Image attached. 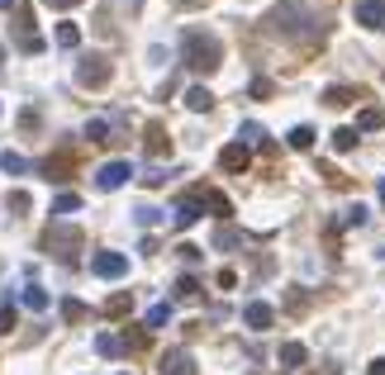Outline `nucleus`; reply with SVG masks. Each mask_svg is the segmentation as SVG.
Returning <instances> with one entry per match:
<instances>
[{
  "label": "nucleus",
  "instance_id": "obj_14",
  "mask_svg": "<svg viewBox=\"0 0 385 375\" xmlns=\"http://www.w3.org/2000/svg\"><path fill=\"white\" fill-rule=\"evenodd\" d=\"M186 109H195V114H210V109H214V95H210L205 86H191V90H186Z\"/></svg>",
  "mask_w": 385,
  "mask_h": 375
},
{
  "label": "nucleus",
  "instance_id": "obj_3",
  "mask_svg": "<svg viewBox=\"0 0 385 375\" xmlns=\"http://www.w3.org/2000/svg\"><path fill=\"white\" fill-rule=\"evenodd\" d=\"M81 228H72V223H57V228H48L43 233V247L53 252L57 262H77V252H81Z\"/></svg>",
  "mask_w": 385,
  "mask_h": 375
},
{
  "label": "nucleus",
  "instance_id": "obj_9",
  "mask_svg": "<svg viewBox=\"0 0 385 375\" xmlns=\"http://www.w3.org/2000/svg\"><path fill=\"white\" fill-rule=\"evenodd\" d=\"M272 319H276V309H272V304H262V299L243 304V323H248L252 333H267V328H272Z\"/></svg>",
  "mask_w": 385,
  "mask_h": 375
},
{
  "label": "nucleus",
  "instance_id": "obj_20",
  "mask_svg": "<svg viewBox=\"0 0 385 375\" xmlns=\"http://www.w3.org/2000/svg\"><path fill=\"white\" fill-rule=\"evenodd\" d=\"M77 209H81V195L77 190H62L53 200V214H77Z\"/></svg>",
  "mask_w": 385,
  "mask_h": 375
},
{
  "label": "nucleus",
  "instance_id": "obj_30",
  "mask_svg": "<svg viewBox=\"0 0 385 375\" xmlns=\"http://www.w3.org/2000/svg\"><path fill=\"white\" fill-rule=\"evenodd\" d=\"M176 299H200V285H195V276H181V280H176Z\"/></svg>",
  "mask_w": 385,
  "mask_h": 375
},
{
  "label": "nucleus",
  "instance_id": "obj_33",
  "mask_svg": "<svg viewBox=\"0 0 385 375\" xmlns=\"http://www.w3.org/2000/svg\"><path fill=\"white\" fill-rule=\"evenodd\" d=\"M214 242H219V247H238V233H233V228H219Z\"/></svg>",
  "mask_w": 385,
  "mask_h": 375
},
{
  "label": "nucleus",
  "instance_id": "obj_5",
  "mask_svg": "<svg viewBox=\"0 0 385 375\" xmlns=\"http://www.w3.org/2000/svg\"><path fill=\"white\" fill-rule=\"evenodd\" d=\"M91 271H95L100 280H119V276L129 271V257H124V252H95V257H91Z\"/></svg>",
  "mask_w": 385,
  "mask_h": 375
},
{
  "label": "nucleus",
  "instance_id": "obj_32",
  "mask_svg": "<svg viewBox=\"0 0 385 375\" xmlns=\"http://www.w3.org/2000/svg\"><path fill=\"white\" fill-rule=\"evenodd\" d=\"M243 143H262V147H267V134H262L257 124H243Z\"/></svg>",
  "mask_w": 385,
  "mask_h": 375
},
{
  "label": "nucleus",
  "instance_id": "obj_27",
  "mask_svg": "<svg viewBox=\"0 0 385 375\" xmlns=\"http://www.w3.org/2000/svg\"><path fill=\"white\" fill-rule=\"evenodd\" d=\"M333 147H338V152H352V147H357V129H338V134H333Z\"/></svg>",
  "mask_w": 385,
  "mask_h": 375
},
{
  "label": "nucleus",
  "instance_id": "obj_38",
  "mask_svg": "<svg viewBox=\"0 0 385 375\" xmlns=\"http://www.w3.org/2000/svg\"><path fill=\"white\" fill-rule=\"evenodd\" d=\"M176 5H186V10H195V5H205V0H176Z\"/></svg>",
  "mask_w": 385,
  "mask_h": 375
},
{
  "label": "nucleus",
  "instance_id": "obj_19",
  "mask_svg": "<svg viewBox=\"0 0 385 375\" xmlns=\"http://www.w3.org/2000/svg\"><path fill=\"white\" fill-rule=\"evenodd\" d=\"M19 299H24L33 314H43V309H48V290H43V285H24V295H19Z\"/></svg>",
  "mask_w": 385,
  "mask_h": 375
},
{
  "label": "nucleus",
  "instance_id": "obj_10",
  "mask_svg": "<svg viewBox=\"0 0 385 375\" xmlns=\"http://www.w3.org/2000/svg\"><path fill=\"white\" fill-rule=\"evenodd\" d=\"M219 161H223V171H248V143H228V147H223L219 152Z\"/></svg>",
  "mask_w": 385,
  "mask_h": 375
},
{
  "label": "nucleus",
  "instance_id": "obj_39",
  "mask_svg": "<svg viewBox=\"0 0 385 375\" xmlns=\"http://www.w3.org/2000/svg\"><path fill=\"white\" fill-rule=\"evenodd\" d=\"M376 195H381V200H385V181H381V186H376Z\"/></svg>",
  "mask_w": 385,
  "mask_h": 375
},
{
  "label": "nucleus",
  "instance_id": "obj_37",
  "mask_svg": "<svg viewBox=\"0 0 385 375\" xmlns=\"http://www.w3.org/2000/svg\"><path fill=\"white\" fill-rule=\"evenodd\" d=\"M0 10H19V0H0Z\"/></svg>",
  "mask_w": 385,
  "mask_h": 375
},
{
  "label": "nucleus",
  "instance_id": "obj_12",
  "mask_svg": "<svg viewBox=\"0 0 385 375\" xmlns=\"http://www.w3.org/2000/svg\"><path fill=\"white\" fill-rule=\"evenodd\" d=\"M200 214H205V205H200V200H195V195H186V200H181V205H176V228H191V223H200Z\"/></svg>",
  "mask_w": 385,
  "mask_h": 375
},
{
  "label": "nucleus",
  "instance_id": "obj_29",
  "mask_svg": "<svg viewBox=\"0 0 385 375\" xmlns=\"http://www.w3.org/2000/svg\"><path fill=\"white\" fill-rule=\"evenodd\" d=\"M166 319H171V304H152V309H148V333H152V328H162Z\"/></svg>",
  "mask_w": 385,
  "mask_h": 375
},
{
  "label": "nucleus",
  "instance_id": "obj_40",
  "mask_svg": "<svg viewBox=\"0 0 385 375\" xmlns=\"http://www.w3.org/2000/svg\"><path fill=\"white\" fill-rule=\"evenodd\" d=\"M0 62H5V48H0Z\"/></svg>",
  "mask_w": 385,
  "mask_h": 375
},
{
  "label": "nucleus",
  "instance_id": "obj_13",
  "mask_svg": "<svg viewBox=\"0 0 385 375\" xmlns=\"http://www.w3.org/2000/svg\"><path fill=\"white\" fill-rule=\"evenodd\" d=\"M43 176H48V181H67V176H72V152L48 157V161H43Z\"/></svg>",
  "mask_w": 385,
  "mask_h": 375
},
{
  "label": "nucleus",
  "instance_id": "obj_23",
  "mask_svg": "<svg viewBox=\"0 0 385 375\" xmlns=\"http://www.w3.org/2000/svg\"><path fill=\"white\" fill-rule=\"evenodd\" d=\"M77 43H81V29L72 24V19H67V24H57V48H77Z\"/></svg>",
  "mask_w": 385,
  "mask_h": 375
},
{
  "label": "nucleus",
  "instance_id": "obj_26",
  "mask_svg": "<svg viewBox=\"0 0 385 375\" xmlns=\"http://www.w3.org/2000/svg\"><path fill=\"white\" fill-rule=\"evenodd\" d=\"M0 171H10V176H24L29 161L19 157V152H0Z\"/></svg>",
  "mask_w": 385,
  "mask_h": 375
},
{
  "label": "nucleus",
  "instance_id": "obj_7",
  "mask_svg": "<svg viewBox=\"0 0 385 375\" xmlns=\"http://www.w3.org/2000/svg\"><path fill=\"white\" fill-rule=\"evenodd\" d=\"M129 176H134L129 161H105V166L95 171V186L100 190H119V186H129Z\"/></svg>",
  "mask_w": 385,
  "mask_h": 375
},
{
  "label": "nucleus",
  "instance_id": "obj_15",
  "mask_svg": "<svg viewBox=\"0 0 385 375\" xmlns=\"http://www.w3.org/2000/svg\"><path fill=\"white\" fill-rule=\"evenodd\" d=\"M304 361H309V351H304L300 342H285V347H281V366H285V371H300Z\"/></svg>",
  "mask_w": 385,
  "mask_h": 375
},
{
  "label": "nucleus",
  "instance_id": "obj_24",
  "mask_svg": "<svg viewBox=\"0 0 385 375\" xmlns=\"http://www.w3.org/2000/svg\"><path fill=\"white\" fill-rule=\"evenodd\" d=\"M15 333V295H5V304H0V337H10Z\"/></svg>",
  "mask_w": 385,
  "mask_h": 375
},
{
  "label": "nucleus",
  "instance_id": "obj_35",
  "mask_svg": "<svg viewBox=\"0 0 385 375\" xmlns=\"http://www.w3.org/2000/svg\"><path fill=\"white\" fill-rule=\"evenodd\" d=\"M43 5H53V10H72V5H81V0H43Z\"/></svg>",
  "mask_w": 385,
  "mask_h": 375
},
{
  "label": "nucleus",
  "instance_id": "obj_17",
  "mask_svg": "<svg viewBox=\"0 0 385 375\" xmlns=\"http://www.w3.org/2000/svg\"><path fill=\"white\" fill-rule=\"evenodd\" d=\"M129 309H134V295H129V290H119V295L105 299V314H110V319H124Z\"/></svg>",
  "mask_w": 385,
  "mask_h": 375
},
{
  "label": "nucleus",
  "instance_id": "obj_16",
  "mask_svg": "<svg viewBox=\"0 0 385 375\" xmlns=\"http://www.w3.org/2000/svg\"><path fill=\"white\" fill-rule=\"evenodd\" d=\"M376 129H385V114L376 105L361 109V114H357V134H376Z\"/></svg>",
  "mask_w": 385,
  "mask_h": 375
},
{
  "label": "nucleus",
  "instance_id": "obj_1",
  "mask_svg": "<svg viewBox=\"0 0 385 375\" xmlns=\"http://www.w3.org/2000/svg\"><path fill=\"white\" fill-rule=\"evenodd\" d=\"M267 33L290 38V43H309V38H324L329 33V19L314 15V10H304L300 0H285V5H276L272 15H267Z\"/></svg>",
  "mask_w": 385,
  "mask_h": 375
},
{
  "label": "nucleus",
  "instance_id": "obj_28",
  "mask_svg": "<svg viewBox=\"0 0 385 375\" xmlns=\"http://www.w3.org/2000/svg\"><path fill=\"white\" fill-rule=\"evenodd\" d=\"M62 319H67V323H81L86 319V304H81V299H62Z\"/></svg>",
  "mask_w": 385,
  "mask_h": 375
},
{
  "label": "nucleus",
  "instance_id": "obj_36",
  "mask_svg": "<svg viewBox=\"0 0 385 375\" xmlns=\"http://www.w3.org/2000/svg\"><path fill=\"white\" fill-rule=\"evenodd\" d=\"M366 375H385V361H371V366H366Z\"/></svg>",
  "mask_w": 385,
  "mask_h": 375
},
{
  "label": "nucleus",
  "instance_id": "obj_41",
  "mask_svg": "<svg viewBox=\"0 0 385 375\" xmlns=\"http://www.w3.org/2000/svg\"><path fill=\"white\" fill-rule=\"evenodd\" d=\"M381 257H385V252H381Z\"/></svg>",
  "mask_w": 385,
  "mask_h": 375
},
{
  "label": "nucleus",
  "instance_id": "obj_8",
  "mask_svg": "<svg viewBox=\"0 0 385 375\" xmlns=\"http://www.w3.org/2000/svg\"><path fill=\"white\" fill-rule=\"evenodd\" d=\"M352 15H357L361 29H385V0H357Z\"/></svg>",
  "mask_w": 385,
  "mask_h": 375
},
{
  "label": "nucleus",
  "instance_id": "obj_4",
  "mask_svg": "<svg viewBox=\"0 0 385 375\" xmlns=\"http://www.w3.org/2000/svg\"><path fill=\"white\" fill-rule=\"evenodd\" d=\"M110 77H114V67H110V62H105L100 53H86L81 62H77V86H91V90H100V86H105Z\"/></svg>",
  "mask_w": 385,
  "mask_h": 375
},
{
  "label": "nucleus",
  "instance_id": "obj_25",
  "mask_svg": "<svg viewBox=\"0 0 385 375\" xmlns=\"http://www.w3.org/2000/svg\"><path fill=\"white\" fill-rule=\"evenodd\" d=\"M110 119H91V124H86V138H91V143H110Z\"/></svg>",
  "mask_w": 385,
  "mask_h": 375
},
{
  "label": "nucleus",
  "instance_id": "obj_18",
  "mask_svg": "<svg viewBox=\"0 0 385 375\" xmlns=\"http://www.w3.org/2000/svg\"><path fill=\"white\" fill-rule=\"evenodd\" d=\"M357 95H352V86H329L324 90V105H333V109H343V105H352Z\"/></svg>",
  "mask_w": 385,
  "mask_h": 375
},
{
  "label": "nucleus",
  "instance_id": "obj_31",
  "mask_svg": "<svg viewBox=\"0 0 385 375\" xmlns=\"http://www.w3.org/2000/svg\"><path fill=\"white\" fill-rule=\"evenodd\" d=\"M5 205H10V214H24V209H29V190H10Z\"/></svg>",
  "mask_w": 385,
  "mask_h": 375
},
{
  "label": "nucleus",
  "instance_id": "obj_21",
  "mask_svg": "<svg viewBox=\"0 0 385 375\" xmlns=\"http://www.w3.org/2000/svg\"><path fill=\"white\" fill-rule=\"evenodd\" d=\"M290 147H295V152H309V147H314V129H309V124H295V129H290Z\"/></svg>",
  "mask_w": 385,
  "mask_h": 375
},
{
  "label": "nucleus",
  "instance_id": "obj_6",
  "mask_svg": "<svg viewBox=\"0 0 385 375\" xmlns=\"http://www.w3.org/2000/svg\"><path fill=\"white\" fill-rule=\"evenodd\" d=\"M157 375H195V356H191L186 347L162 351V361H157Z\"/></svg>",
  "mask_w": 385,
  "mask_h": 375
},
{
  "label": "nucleus",
  "instance_id": "obj_11",
  "mask_svg": "<svg viewBox=\"0 0 385 375\" xmlns=\"http://www.w3.org/2000/svg\"><path fill=\"white\" fill-rule=\"evenodd\" d=\"M143 147H148L152 157H166V152H171V138H166L162 124H148V134H143Z\"/></svg>",
  "mask_w": 385,
  "mask_h": 375
},
{
  "label": "nucleus",
  "instance_id": "obj_22",
  "mask_svg": "<svg viewBox=\"0 0 385 375\" xmlns=\"http://www.w3.org/2000/svg\"><path fill=\"white\" fill-rule=\"evenodd\" d=\"M95 351H100V356H119V351H124V337H114V333H100V337H95Z\"/></svg>",
  "mask_w": 385,
  "mask_h": 375
},
{
  "label": "nucleus",
  "instance_id": "obj_2",
  "mask_svg": "<svg viewBox=\"0 0 385 375\" xmlns=\"http://www.w3.org/2000/svg\"><path fill=\"white\" fill-rule=\"evenodd\" d=\"M181 62H186L191 72H200V77H210V72L223 67V43L210 29H186V33H181Z\"/></svg>",
  "mask_w": 385,
  "mask_h": 375
},
{
  "label": "nucleus",
  "instance_id": "obj_34",
  "mask_svg": "<svg viewBox=\"0 0 385 375\" xmlns=\"http://www.w3.org/2000/svg\"><path fill=\"white\" fill-rule=\"evenodd\" d=\"M138 223H143V228H152V223H157V209H152V205H143V209H138Z\"/></svg>",
  "mask_w": 385,
  "mask_h": 375
}]
</instances>
